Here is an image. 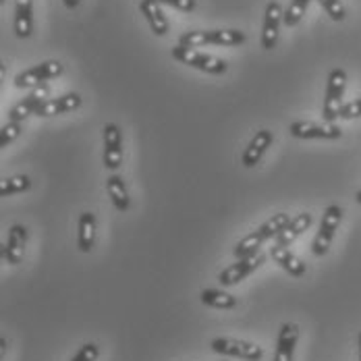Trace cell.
<instances>
[{
	"mask_svg": "<svg viewBox=\"0 0 361 361\" xmlns=\"http://www.w3.org/2000/svg\"><path fill=\"white\" fill-rule=\"evenodd\" d=\"M245 42V34L237 30H210V32H187L179 37L180 46L202 48V46H239Z\"/></svg>",
	"mask_w": 361,
	"mask_h": 361,
	"instance_id": "obj_1",
	"label": "cell"
},
{
	"mask_svg": "<svg viewBox=\"0 0 361 361\" xmlns=\"http://www.w3.org/2000/svg\"><path fill=\"white\" fill-rule=\"evenodd\" d=\"M173 59L183 63V65H189V67L197 69V71L210 73V75H222L228 69V65L222 59L212 56V54H204V52H200L195 48H187V46H180V44L173 48Z\"/></svg>",
	"mask_w": 361,
	"mask_h": 361,
	"instance_id": "obj_2",
	"label": "cell"
},
{
	"mask_svg": "<svg viewBox=\"0 0 361 361\" xmlns=\"http://www.w3.org/2000/svg\"><path fill=\"white\" fill-rule=\"evenodd\" d=\"M345 87H347V73L343 69H332L328 75L324 106H322V116L328 123H334L338 118V112L343 109Z\"/></svg>",
	"mask_w": 361,
	"mask_h": 361,
	"instance_id": "obj_3",
	"label": "cell"
},
{
	"mask_svg": "<svg viewBox=\"0 0 361 361\" xmlns=\"http://www.w3.org/2000/svg\"><path fill=\"white\" fill-rule=\"evenodd\" d=\"M212 351L224 357H239L245 361H262L264 349L259 345H253L250 341H239V338H228V336H218L212 341Z\"/></svg>",
	"mask_w": 361,
	"mask_h": 361,
	"instance_id": "obj_4",
	"label": "cell"
},
{
	"mask_svg": "<svg viewBox=\"0 0 361 361\" xmlns=\"http://www.w3.org/2000/svg\"><path fill=\"white\" fill-rule=\"evenodd\" d=\"M289 133L297 140H341L343 129L336 123L295 121L289 125Z\"/></svg>",
	"mask_w": 361,
	"mask_h": 361,
	"instance_id": "obj_5",
	"label": "cell"
},
{
	"mask_svg": "<svg viewBox=\"0 0 361 361\" xmlns=\"http://www.w3.org/2000/svg\"><path fill=\"white\" fill-rule=\"evenodd\" d=\"M341 220H343V208H341V206L332 204V206L326 208L324 214H322L320 228H318V235H316V239H314V243H312V252H314V255L322 257V255L328 253L330 243H332V239H334V233H336Z\"/></svg>",
	"mask_w": 361,
	"mask_h": 361,
	"instance_id": "obj_6",
	"label": "cell"
},
{
	"mask_svg": "<svg viewBox=\"0 0 361 361\" xmlns=\"http://www.w3.org/2000/svg\"><path fill=\"white\" fill-rule=\"evenodd\" d=\"M63 71H65V67L59 61H48V63H42V65L30 67V69L19 73L15 77V85L19 90H34L37 85L46 83L48 79L63 75Z\"/></svg>",
	"mask_w": 361,
	"mask_h": 361,
	"instance_id": "obj_7",
	"label": "cell"
},
{
	"mask_svg": "<svg viewBox=\"0 0 361 361\" xmlns=\"http://www.w3.org/2000/svg\"><path fill=\"white\" fill-rule=\"evenodd\" d=\"M266 262V255L257 253L252 257H243V259H237L235 264H231L228 268H224L220 274H218V283L222 287H235L239 285L241 281H245L247 276H252L253 272Z\"/></svg>",
	"mask_w": 361,
	"mask_h": 361,
	"instance_id": "obj_8",
	"label": "cell"
},
{
	"mask_svg": "<svg viewBox=\"0 0 361 361\" xmlns=\"http://www.w3.org/2000/svg\"><path fill=\"white\" fill-rule=\"evenodd\" d=\"M123 164V133L116 123L104 125V166L109 171H118Z\"/></svg>",
	"mask_w": 361,
	"mask_h": 361,
	"instance_id": "obj_9",
	"label": "cell"
},
{
	"mask_svg": "<svg viewBox=\"0 0 361 361\" xmlns=\"http://www.w3.org/2000/svg\"><path fill=\"white\" fill-rule=\"evenodd\" d=\"M283 17H285L283 6H281L279 2H268L266 13H264V30H262V48H264V50L276 48Z\"/></svg>",
	"mask_w": 361,
	"mask_h": 361,
	"instance_id": "obj_10",
	"label": "cell"
},
{
	"mask_svg": "<svg viewBox=\"0 0 361 361\" xmlns=\"http://www.w3.org/2000/svg\"><path fill=\"white\" fill-rule=\"evenodd\" d=\"M25 243H27V228L23 224H13L8 228L6 245L2 247V259L8 266H17L23 259L25 253Z\"/></svg>",
	"mask_w": 361,
	"mask_h": 361,
	"instance_id": "obj_11",
	"label": "cell"
},
{
	"mask_svg": "<svg viewBox=\"0 0 361 361\" xmlns=\"http://www.w3.org/2000/svg\"><path fill=\"white\" fill-rule=\"evenodd\" d=\"M48 96H50V87H48L46 83H42V85L34 87V92H32L27 98H23L21 102H17L13 109L8 110V121L23 123L30 114H36V110L39 109V104H42V102H46V100H48Z\"/></svg>",
	"mask_w": 361,
	"mask_h": 361,
	"instance_id": "obj_12",
	"label": "cell"
},
{
	"mask_svg": "<svg viewBox=\"0 0 361 361\" xmlns=\"http://www.w3.org/2000/svg\"><path fill=\"white\" fill-rule=\"evenodd\" d=\"M272 142H274L272 131H268V129L257 131V133L253 135L252 142H250V145L245 147L243 156H241V164H243L245 169H253V166L262 160V156L266 154V149L272 145Z\"/></svg>",
	"mask_w": 361,
	"mask_h": 361,
	"instance_id": "obj_13",
	"label": "cell"
},
{
	"mask_svg": "<svg viewBox=\"0 0 361 361\" xmlns=\"http://www.w3.org/2000/svg\"><path fill=\"white\" fill-rule=\"evenodd\" d=\"M96 235H98V224L96 216L92 212H81L77 222V247L81 253H90L96 245Z\"/></svg>",
	"mask_w": 361,
	"mask_h": 361,
	"instance_id": "obj_14",
	"label": "cell"
},
{
	"mask_svg": "<svg viewBox=\"0 0 361 361\" xmlns=\"http://www.w3.org/2000/svg\"><path fill=\"white\" fill-rule=\"evenodd\" d=\"M81 106V96L79 94H65L61 98H48L46 102L39 104L36 110L37 116H54V114H65L73 112Z\"/></svg>",
	"mask_w": 361,
	"mask_h": 361,
	"instance_id": "obj_15",
	"label": "cell"
},
{
	"mask_svg": "<svg viewBox=\"0 0 361 361\" xmlns=\"http://www.w3.org/2000/svg\"><path fill=\"white\" fill-rule=\"evenodd\" d=\"M299 338V326L297 324H283L279 330V341H276V353L274 361H293V353L297 347Z\"/></svg>",
	"mask_w": 361,
	"mask_h": 361,
	"instance_id": "obj_16",
	"label": "cell"
},
{
	"mask_svg": "<svg viewBox=\"0 0 361 361\" xmlns=\"http://www.w3.org/2000/svg\"><path fill=\"white\" fill-rule=\"evenodd\" d=\"M312 214L310 212H301V214H297L295 218H290V222L276 235V245H283V247H287L290 245L295 239H299L310 226H312Z\"/></svg>",
	"mask_w": 361,
	"mask_h": 361,
	"instance_id": "obj_17",
	"label": "cell"
},
{
	"mask_svg": "<svg viewBox=\"0 0 361 361\" xmlns=\"http://www.w3.org/2000/svg\"><path fill=\"white\" fill-rule=\"evenodd\" d=\"M270 257H272L285 272H289L290 276H295V279H301V276L305 274V264H303L295 253L290 252L289 247H283V245L270 247Z\"/></svg>",
	"mask_w": 361,
	"mask_h": 361,
	"instance_id": "obj_18",
	"label": "cell"
},
{
	"mask_svg": "<svg viewBox=\"0 0 361 361\" xmlns=\"http://www.w3.org/2000/svg\"><path fill=\"white\" fill-rule=\"evenodd\" d=\"M34 0H15V34L25 39L34 32V17H32Z\"/></svg>",
	"mask_w": 361,
	"mask_h": 361,
	"instance_id": "obj_19",
	"label": "cell"
},
{
	"mask_svg": "<svg viewBox=\"0 0 361 361\" xmlns=\"http://www.w3.org/2000/svg\"><path fill=\"white\" fill-rule=\"evenodd\" d=\"M140 11L144 13V17L147 19L149 27H152V32L156 36H166L169 34V19L162 13V8H160L158 2H154V0H142L140 2Z\"/></svg>",
	"mask_w": 361,
	"mask_h": 361,
	"instance_id": "obj_20",
	"label": "cell"
},
{
	"mask_svg": "<svg viewBox=\"0 0 361 361\" xmlns=\"http://www.w3.org/2000/svg\"><path fill=\"white\" fill-rule=\"evenodd\" d=\"M106 191H109L112 206H114L118 212H127V210L131 208L129 191H127V185H125L123 177L110 175L109 179H106Z\"/></svg>",
	"mask_w": 361,
	"mask_h": 361,
	"instance_id": "obj_21",
	"label": "cell"
},
{
	"mask_svg": "<svg viewBox=\"0 0 361 361\" xmlns=\"http://www.w3.org/2000/svg\"><path fill=\"white\" fill-rule=\"evenodd\" d=\"M200 299L204 305L214 307V310H235L237 307V297L220 289H204L200 293Z\"/></svg>",
	"mask_w": 361,
	"mask_h": 361,
	"instance_id": "obj_22",
	"label": "cell"
},
{
	"mask_svg": "<svg viewBox=\"0 0 361 361\" xmlns=\"http://www.w3.org/2000/svg\"><path fill=\"white\" fill-rule=\"evenodd\" d=\"M266 243V239H264V235L259 233V231H253L250 233L247 237H243L237 245H235V250H233V255L237 257V259H243V257H252V255H257L259 253V247Z\"/></svg>",
	"mask_w": 361,
	"mask_h": 361,
	"instance_id": "obj_23",
	"label": "cell"
},
{
	"mask_svg": "<svg viewBox=\"0 0 361 361\" xmlns=\"http://www.w3.org/2000/svg\"><path fill=\"white\" fill-rule=\"evenodd\" d=\"M289 222H290L289 214L279 212V214H272V216L268 218V220H266L257 231L264 235V239H266V241H270V239H276V235H279V233H281Z\"/></svg>",
	"mask_w": 361,
	"mask_h": 361,
	"instance_id": "obj_24",
	"label": "cell"
},
{
	"mask_svg": "<svg viewBox=\"0 0 361 361\" xmlns=\"http://www.w3.org/2000/svg\"><path fill=\"white\" fill-rule=\"evenodd\" d=\"M32 187V179L27 175H15V177H8L0 183V195L2 197H8V195H15V193H23Z\"/></svg>",
	"mask_w": 361,
	"mask_h": 361,
	"instance_id": "obj_25",
	"label": "cell"
},
{
	"mask_svg": "<svg viewBox=\"0 0 361 361\" xmlns=\"http://www.w3.org/2000/svg\"><path fill=\"white\" fill-rule=\"evenodd\" d=\"M310 2H312V0H290L289 8L285 11L283 23H285L287 27H295V25L303 19V15H305Z\"/></svg>",
	"mask_w": 361,
	"mask_h": 361,
	"instance_id": "obj_26",
	"label": "cell"
},
{
	"mask_svg": "<svg viewBox=\"0 0 361 361\" xmlns=\"http://www.w3.org/2000/svg\"><path fill=\"white\" fill-rule=\"evenodd\" d=\"M21 129H23L21 123H17V121H6V123L2 125V129H0V147H6V145L13 144V142L21 135Z\"/></svg>",
	"mask_w": 361,
	"mask_h": 361,
	"instance_id": "obj_27",
	"label": "cell"
},
{
	"mask_svg": "<svg viewBox=\"0 0 361 361\" xmlns=\"http://www.w3.org/2000/svg\"><path fill=\"white\" fill-rule=\"evenodd\" d=\"M320 6L326 11V15L332 19V21H343L347 17V11H345V4L341 0H318Z\"/></svg>",
	"mask_w": 361,
	"mask_h": 361,
	"instance_id": "obj_28",
	"label": "cell"
},
{
	"mask_svg": "<svg viewBox=\"0 0 361 361\" xmlns=\"http://www.w3.org/2000/svg\"><path fill=\"white\" fill-rule=\"evenodd\" d=\"M100 355V349L96 343H85L75 355H73L71 361H96Z\"/></svg>",
	"mask_w": 361,
	"mask_h": 361,
	"instance_id": "obj_29",
	"label": "cell"
},
{
	"mask_svg": "<svg viewBox=\"0 0 361 361\" xmlns=\"http://www.w3.org/2000/svg\"><path fill=\"white\" fill-rule=\"evenodd\" d=\"M357 116H361V98L349 102V104H343V109L338 112V118H345V121H351V118H357Z\"/></svg>",
	"mask_w": 361,
	"mask_h": 361,
	"instance_id": "obj_30",
	"label": "cell"
},
{
	"mask_svg": "<svg viewBox=\"0 0 361 361\" xmlns=\"http://www.w3.org/2000/svg\"><path fill=\"white\" fill-rule=\"evenodd\" d=\"M154 2H158V4H169V6H175V8H179V11H187V13H191V11L195 8V0H154Z\"/></svg>",
	"mask_w": 361,
	"mask_h": 361,
	"instance_id": "obj_31",
	"label": "cell"
},
{
	"mask_svg": "<svg viewBox=\"0 0 361 361\" xmlns=\"http://www.w3.org/2000/svg\"><path fill=\"white\" fill-rule=\"evenodd\" d=\"M63 2H65V6H67V8H77V6H79V2H81V0H63Z\"/></svg>",
	"mask_w": 361,
	"mask_h": 361,
	"instance_id": "obj_32",
	"label": "cell"
},
{
	"mask_svg": "<svg viewBox=\"0 0 361 361\" xmlns=\"http://www.w3.org/2000/svg\"><path fill=\"white\" fill-rule=\"evenodd\" d=\"M355 200H357V204H361V191H357V195H355Z\"/></svg>",
	"mask_w": 361,
	"mask_h": 361,
	"instance_id": "obj_33",
	"label": "cell"
},
{
	"mask_svg": "<svg viewBox=\"0 0 361 361\" xmlns=\"http://www.w3.org/2000/svg\"><path fill=\"white\" fill-rule=\"evenodd\" d=\"M360 361H361V334H360Z\"/></svg>",
	"mask_w": 361,
	"mask_h": 361,
	"instance_id": "obj_34",
	"label": "cell"
}]
</instances>
